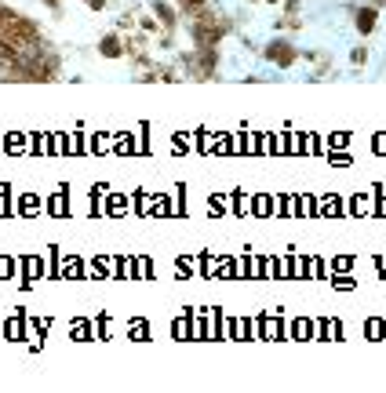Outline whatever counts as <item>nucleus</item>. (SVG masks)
I'll return each mask as SVG.
<instances>
[{"label": "nucleus", "mask_w": 386, "mask_h": 393, "mask_svg": "<svg viewBox=\"0 0 386 393\" xmlns=\"http://www.w3.org/2000/svg\"><path fill=\"white\" fill-rule=\"evenodd\" d=\"M372 22H375V11H364L361 15V30H372Z\"/></svg>", "instance_id": "obj_1"}]
</instances>
